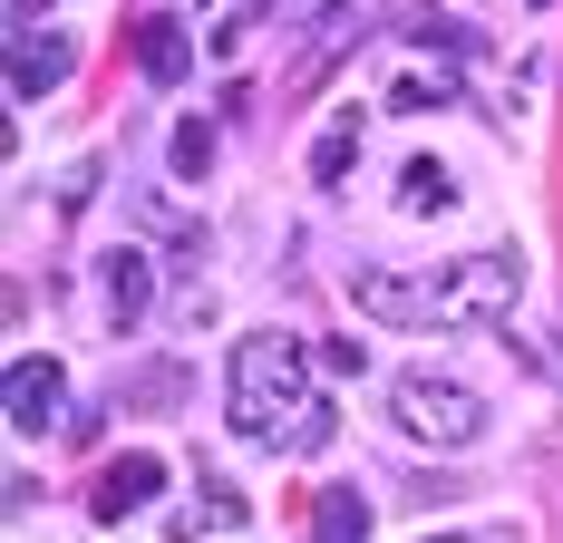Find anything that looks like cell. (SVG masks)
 I'll use <instances>...</instances> for the list:
<instances>
[{
  "label": "cell",
  "instance_id": "13",
  "mask_svg": "<svg viewBox=\"0 0 563 543\" xmlns=\"http://www.w3.org/2000/svg\"><path fill=\"white\" fill-rule=\"evenodd\" d=\"M350 165H360V126H331V136L311 146V175H321V185H340Z\"/></svg>",
  "mask_w": 563,
  "mask_h": 543
},
{
  "label": "cell",
  "instance_id": "3",
  "mask_svg": "<svg viewBox=\"0 0 563 543\" xmlns=\"http://www.w3.org/2000/svg\"><path fill=\"white\" fill-rule=\"evenodd\" d=\"M389 428L408 446H476L486 436V398L448 369H398L389 379Z\"/></svg>",
  "mask_w": 563,
  "mask_h": 543
},
{
  "label": "cell",
  "instance_id": "8",
  "mask_svg": "<svg viewBox=\"0 0 563 543\" xmlns=\"http://www.w3.org/2000/svg\"><path fill=\"white\" fill-rule=\"evenodd\" d=\"M136 68H146L156 88H175V78L195 68V40H185V20H146V30H136Z\"/></svg>",
  "mask_w": 563,
  "mask_h": 543
},
{
  "label": "cell",
  "instance_id": "2",
  "mask_svg": "<svg viewBox=\"0 0 563 543\" xmlns=\"http://www.w3.org/2000/svg\"><path fill=\"white\" fill-rule=\"evenodd\" d=\"M515 301H525L515 253H466V263H448L438 281H418V321L428 330H496Z\"/></svg>",
  "mask_w": 563,
  "mask_h": 543
},
{
  "label": "cell",
  "instance_id": "12",
  "mask_svg": "<svg viewBox=\"0 0 563 543\" xmlns=\"http://www.w3.org/2000/svg\"><path fill=\"white\" fill-rule=\"evenodd\" d=\"M398 204H408V214H448V204H456L448 165H438V156H418L408 175H398Z\"/></svg>",
  "mask_w": 563,
  "mask_h": 543
},
{
  "label": "cell",
  "instance_id": "5",
  "mask_svg": "<svg viewBox=\"0 0 563 543\" xmlns=\"http://www.w3.org/2000/svg\"><path fill=\"white\" fill-rule=\"evenodd\" d=\"M68 68H78V49H68L58 30H20V40H10V98H20V108H30V98H49Z\"/></svg>",
  "mask_w": 563,
  "mask_h": 543
},
{
  "label": "cell",
  "instance_id": "10",
  "mask_svg": "<svg viewBox=\"0 0 563 543\" xmlns=\"http://www.w3.org/2000/svg\"><path fill=\"white\" fill-rule=\"evenodd\" d=\"M360 534H369V495L360 486L311 495V543H360Z\"/></svg>",
  "mask_w": 563,
  "mask_h": 543
},
{
  "label": "cell",
  "instance_id": "18",
  "mask_svg": "<svg viewBox=\"0 0 563 543\" xmlns=\"http://www.w3.org/2000/svg\"><path fill=\"white\" fill-rule=\"evenodd\" d=\"M544 369H554V379H563V340H554V359H544Z\"/></svg>",
  "mask_w": 563,
  "mask_h": 543
},
{
  "label": "cell",
  "instance_id": "15",
  "mask_svg": "<svg viewBox=\"0 0 563 543\" xmlns=\"http://www.w3.org/2000/svg\"><path fill=\"white\" fill-rule=\"evenodd\" d=\"M331 428H340L331 408H311V418H301V436H291V456H321V446H331Z\"/></svg>",
  "mask_w": 563,
  "mask_h": 543
},
{
  "label": "cell",
  "instance_id": "6",
  "mask_svg": "<svg viewBox=\"0 0 563 543\" xmlns=\"http://www.w3.org/2000/svg\"><path fill=\"white\" fill-rule=\"evenodd\" d=\"M98 301H108L117 330H136L146 301H156V263H146V253H108V263H98Z\"/></svg>",
  "mask_w": 563,
  "mask_h": 543
},
{
  "label": "cell",
  "instance_id": "9",
  "mask_svg": "<svg viewBox=\"0 0 563 543\" xmlns=\"http://www.w3.org/2000/svg\"><path fill=\"white\" fill-rule=\"evenodd\" d=\"M389 108H398V117H418V108H456V58H418V68H398Z\"/></svg>",
  "mask_w": 563,
  "mask_h": 543
},
{
  "label": "cell",
  "instance_id": "17",
  "mask_svg": "<svg viewBox=\"0 0 563 543\" xmlns=\"http://www.w3.org/2000/svg\"><path fill=\"white\" fill-rule=\"evenodd\" d=\"M10 10H20V20H30V10H49V0H10Z\"/></svg>",
  "mask_w": 563,
  "mask_h": 543
},
{
  "label": "cell",
  "instance_id": "16",
  "mask_svg": "<svg viewBox=\"0 0 563 543\" xmlns=\"http://www.w3.org/2000/svg\"><path fill=\"white\" fill-rule=\"evenodd\" d=\"M263 20H321V10H340V0H253Z\"/></svg>",
  "mask_w": 563,
  "mask_h": 543
},
{
  "label": "cell",
  "instance_id": "7",
  "mask_svg": "<svg viewBox=\"0 0 563 543\" xmlns=\"http://www.w3.org/2000/svg\"><path fill=\"white\" fill-rule=\"evenodd\" d=\"M156 486H166V466H156V456H117V466H98V524L136 514Z\"/></svg>",
  "mask_w": 563,
  "mask_h": 543
},
{
  "label": "cell",
  "instance_id": "14",
  "mask_svg": "<svg viewBox=\"0 0 563 543\" xmlns=\"http://www.w3.org/2000/svg\"><path fill=\"white\" fill-rule=\"evenodd\" d=\"M205 165H214V126L185 117V126H175V175H205Z\"/></svg>",
  "mask_w": 563,
  "mask_h": 543
},
{
  "label": "cell",
  "instance_id": "1",
  "mask_svg": "<svg viewBox=\"0 0 563 543\" xmlns=\"http://www.w3.org/2000/svg\"><path fill=\"white\" fill-rule=\"evenodd\" d=\"M233 428L263 436V446H291L301 436V418H311V350L291 340V330H253L243 350H233Z\"/></svg>",
  "mask_w": 563,
  "mask_h": 543
},
{
  "label": "cell",
  "instance_id": "19",
  "mask_svg": "<svg viewBox=\"0 0 563 543\" xmlns=\"http://www.w3.org/2000/svg\"><path fill=\"white\" fill-rule=\"evenodd\" d=\"M428 543H466V534H428Z\"/></svg>",
  "mask_w": 563,
  "mask_h": 543
},
{
  "label": "cell",
  "instance_id": "4",
  "mask_svg": "<svg viewBox=\"0 0 563 543\" xmlns=\"http://www.w3.org/2000/svg\"><path fill=\"white\" fill-rule=\"evenodd\" d=\"M0 408H10V428H20V436L58 428V408H68V388H58V359H10V379H0Z\"/></svg>",
  "mask_w": 563,
  "mask_h": 543
},
{
  "label": "cell",
  "instance_id": "11",
  "mask_svg": "<svg viewBox=\"0 0 563 543\" xmlns=\"http://www.w3.org/2000/svg\"><path fill=\"white\" fill-rule=\"evenodd\" d=\"M408 40H418V58H476V49H486L466 20H448V10H418V20H408Z\"/></svg>",
  "mask_w": 563,
  "mask_h": 543
}]
</instances>
